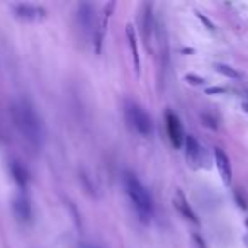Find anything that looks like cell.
<instances>
[{
  "mask_svg": "<svg viewBox=\"0 0 248 248\" xmlns=\"http://www.w3.org/2000/svg\"><path fill=\"white\" fill-rule=\"evenodd\" d=\"M124 116L128 119L129 126H131L138 135L150 136L153 133L152 117H150V114L146 112L140 104L133 102V100H126V102H124Z\"/></svg>",
  "mask_w": 248,
  "mask_h": 248,
  "instance_id": "3",
  "label": "cell"
},
{
  "mask_svg": "<svg viewBox=\"0 0 248 248\" xmlns=\"http://www.w3.org/2000/svg\"><path fill=\"white\" fill-rule=\"evenodd\" d=\"M186 80L190 83V85H202L206 80L202 78V77H199V75H194V73H187L186 75Z\"/></svg>",
  "mask_w": 248,
  "mask_h": 248,
  "instance_id": "18",
  "label": "cell"
},
{
  "mask_svg": "<svg viewBox=\"0 0 248 248\" xmlns=\"http://www.w3.org/2000/svg\"><path fill=\"white\" fill-rule=\"evenodd\" d=\"M196 16H197V17L201 19V21L204 22V24L207 26V29H214V24H213V22H211V21H209V19H207V17H204V16L201 14V12H196Z\"/></svg>",
  "mask_w": 248,
  "mask_h": 248,
  "instance_id": "21",
  "label": "cell"
},
{
  "mask_svg": "<svg viewBox=\"0 0 248 248\" xmlns=\"http://www.w3.org/2000/svg\"><path fill=\"white\" fill-rule=\"evenodd\" d=\"M247 95H248V90H247Z\"/></svg>",
  "mask_w": 248,
  "mask_h": 248,
  "instance_id": "26",
  "label": "cell"
},
{
  "mask_svg": "<svg viewBox=\"0 0 248 248\" xmlns=\"http://www.w3.org/2000/svg\"><path fill=\"white\" fill-rule=\"evenodd\" d=\"M12 11L22 21H38V19H43L46 16L45 9L34 4H16L12 5Z\"/></svg>",
  "mask_w": 248,
  "mask_h": 248,
  "instance_id": "5",
  "label": "cell"
},
{
  "mask_svg": "<svg viewBox=\"0 0 248 248\" xmlns=\"http://www.w3.org/2000/svg\"><path fill=\"white\" fill-rule=\"evenodd\" d=\"M214 70H216L217 73H221V75L228 77V78H240V72H236L234 68H231V66L228 65H223V63H217V65H214Z\"/></svg>",
  "mask_w": 248,
  "mask_h": 248,
  "instance_id": "15",
  "label": "cell"
},
{
  "mask_svg": "<svg viewBox=\"0 0 248 248\" xmlns=\"http://www.w3.org/2000/svg\"><path fill=\"white\" fill-rule=\"evenodd\" d=\"M123 186L124 190L128 194L129 201H131L133 207L138 213L140 219L143 223H150L153 214V201L150 192L146 190V187L141 184V180L136 177V173L124 170L123 172Z\"/></svg>",
  "mask_w": 248,
  "mask_h": 248,
  "instance_id": "2",
  "label": "cell"
},
{
  "mask_svg": "<svg viewBox=\"0 0 248 248\" xmlns=\"http://www.w3.org/2000/svg\"><path fill=\"white\" fill-rule=\"evenodd\" d=\"M214 160H216V167L219 170V175L224 184H231V163L224 150L214 148Z\"/></svg>",
  "mask_w": 248,
  "mask_h": 248,
  "instance_id": "8",
  "label": "cell"
},
{
  "mask_svg": "<svg viewBox=\"0 0 248 248\" xmlns=\"http://www.w3.org/2000/svg\"><path fill=\"white\" fill-rule=\"evenodd\" d=\"M201 121H202V124H204V126H206V128L214 129V131H216V129L219 128V124H217V119L213 116V114L201 112Z\"/></svg>",
  "mask_w": 248,
  "mask_h": 248,
  "instance_id": "16",
  "label": "cell"
},
{
  "mask_svg": "<svg viewBox=\"0 0 248 248\" xmlns=\"http://www.w3.org/2000/svg\"><path fill=\"white\" fill-rule=\"evenodd\" d=\"M165 126H167V133H169L170 143H172L175 148H182L186 136H184L182 123H180L179 116H177L173 110H167L165 112Z\"/></svg>",
  "mask_w": 248,
  "mask_h": 248,
  "instance_id": "4",
  "label": "cell"
},
{
  "mask_svg": "<svg viewBox=\"0 0 248 248\" xmlns=\"http://www.w3.org/2000/svg\"><path fill=\"white\" fill-rule=\"evenodd\" d=\"M14 119L21 135L32 146H41L43 143V124L36 112L34 106L29 100H21L14 106Z\"/></svg>",
  "mask_w": 248,
  "mask_h": 248,
  "instance_id": "1",
  "label": "cell"
},
{
  "mask_svg": "<svg viewBox=\"0 0 248 248\" xmlns=\"http://www.w3.org/2000/svg\"><path fill=\"white\" fill-rule=\"evenodd\" d=\"M173 206L182 214V217H186L187 221H190V223H194V224H199V219H197L196 213L192 211L189 201H187V197L184 196V192L180 189H177L175 196H173Z\"/></svg>",
  "mask_w": 248,
  "mask_h": 248,
  "instance_id": "7",
  "label": "cell"
},
{
  "mask_svg": "<svg viewBox=\"0 0 248 248\" xmlns=\"http://www.w3.org/2000/svg\"><path fill=\"white\" fill-rule=\"evenodd\" d=\"M77 248H104V247H100V245H97V243H92V241H80Z\"/></svg>",
  "mask_w": 248,
  "mask_h": 248,
  "instance_id": "20",
  "label": "cell"
},
{
  "mask_svg": "<svg viewBox=\"0 0 248 248\" xmlns=\"http://www.w3.org/2000/svg\"><path fill=\"white\" fill-rule=\"evenodd\" d=\"M245 224H247V228H248V219H247V221H245Z\"/></svg>",
  "mask_w": 248,
  "mask_h": 248,
  "instance_id": "25",
  "label": "cell"
},
{
  "mask_svg": "<svg viewBox=\"0 0 248 248\" xmlns=\"http://www.w3.org/2000/svg\"><path fill=\"white\" fill-rule=\"evenodd\" d=\"M206 93H224V89L223 87H211V89H207L206 90Z\"/></svg>",
  "mask_w": 248,
  "mask_h": 248,
  "instance_id": "22",
  "label": "cell"
},
{
  "mask_svg": "<svg viewBox=\"0 0 248 248\" xmlns=\"http://www.w3.org/2000/svg\"><path fill=\"white\" fill-rule=\"evenodd\" d=\"M126 36H128L129 49H131L133 62H135V70L140 75V70H141V62H140V51H138V39H136V31L133 28V24L126 26Z\"/></svg>",
  "mask_w": 248,
  "mask_h": 248,
  "instance_id": "10",
  "label": "cell"
},
{
  "mask_svg": "<svg viewBox=\"0 0 248 248\" xmlns=\"http://www.w3.org/2000/svg\"><path fill=\"white\" fill-rule=\"evenodd\" d=\"M184 146H186L187 158L192 160V162H196L201 155V146H199V143H197V140L194 138L192 135H187L186 140H184Z\"/></svg>",
  "mask_w": 248,
  "mask_h": 248,
  "instance_id": "12",
  "label": "cell"
},
{
  "mask_svg": "<svg viewBox=\"0 0 248 248\" xmlns=\"http://www.w3.org/2000/svg\"><path fill=\"white\" fill-rule=\"evenodd\" d=\"M78 22L83 26L87 32L93 29V21H95V14H93V7L90 4H80L78 5Z\"/></svg>",
  "mask_w": 248,
  "mask_h": 248,
  "instance_id": "11",
  "label": "cell"
},
{
  "mask_svg": "<svg viewBox=\"0 0 248 248\" xmlns=\"http://www.w3.org/2000/svg\"><path fill=\"white\" fill-rule=\"evenodd\" d=\"M80 179L85 180V182H87V179H89V177H87L85 173H82V175H80ZM85 186H87V189H89V192H90V194H95V190H97L95 187H92L90 184H85Z\"/></svg>",
  "mask_w": 248,
  "mask_h": 248,
  "instance_id": "23",
  "label": "cell"
},
{
  "mask_svg": "<svg viewBox=\"0 0 248 248\" xmlns=\"http://www.w3.org/2000/svg\"><path fill=\"white\" fill-rule=\"evenodd\" d=\"M192 241H194V247H196V248H207L206 247V241L202 240V236H201V234L194 233L192 234Z\"/></svg>",
  "mask_w": 248,
  "mask_h": 248,
  "instance_id": "19",
  "label": "cell"
},
{
  "mask_svg": "<svg viewBox=\"0 0 248 248\" xmlns=\"http://www.w3.org/2000/svg\"><path fill=\"white\" fill-rule=\"evenodd\" d=\"M116 7L114 2H110L109 7H106V12H104V17H102V22H100V28H99V36H97V53H100V45H102V39H104V32H106V26H107V21L110 17V12L112 9Z\"/></svg>",
  "mask_w": 248,
  "mask_h": 248,
  "instance_id": "14",
  "label": "cell"
},
{
  "mask_svg": "<svg viewBox=\"0 0 248 248\" xmlns=\"http://www.w3.org/2000/svg\"><path fill=\"white\" fill-rule=\"evenodd\" d=\"M12 211H14V216L17 217V221L21 223H31L32 221V206L29 202L28 197L17 196L12 201Z\"/></svg>",
  "mask_w": 248,
  "mask_h": 248,
  "instance_id": "6",
  "label": "cell"
},
{
  "mask_svg": "<svg viewBox=\"0 0 248 248\" xmlns=\"http://www.w3.org/2000/svg\"><path fill=\"white\" fill-rule=\"evenodd\" d=\"M234 199H236V204L241 207V209H247V207H248V201H247V197H245V194L241 192V190H236V192H234Z\"/></svg>",
  "mask_w": 248,
  "mask_h": 248,
  "instance_id": "17",
  "label": "cell"
},
{
  "mask_svg": "<svg viewBox=\"0 0 248 248\" xmlns=\"http://www.w3.org/2000/svg\"><path fill=\"white\" fill-rule=\"evenodd\" d=\"M9 172H11L12 179H14V182L17 184L19 187L28 186L29 172L26 170V167L22 165L21 162H17V160H11V162H9Z\"/></svg>",
  "mask_w": 248,
  "mask_h": 248,
  "instance_id": "9",
  "label": "cell"
},
{
  "mask_svg": "<svg viewBox=\"0 0 248 248\" xmlns=\"http://www.w3.org/2000/svg\"><path fill=\"white\" fill-rule=\"evenodd\" d=\"M141 24H143V34L148 39L150 34H152V5L150 4H143V16H141Z\"/></svg>",
  "mask_w": 248,
  "mask_h": 248,
  "instance_id": "13",
  "label": "cell"
},
{
  "mask_svg": "<svg viewBox=\"0 0 248 248\" xmlns=\"http://www.w3.org/2000/svg\"><path fill=\"white\" fill-rule=\"evenodd\" d=\"M241 109H243L245 112L248 114V102H243V104H241Z\"/></svg>",
  "mask_w": 248,
  "mask_h": 248,
  "instance_id": "24",
  "label": "cell"
}]
</instances>
